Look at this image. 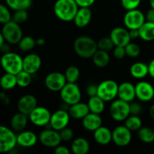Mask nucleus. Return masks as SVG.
Returning a JSON list of instances; mask_svg holds the SVG:
<instances>
[{
    "label": "nucleus",
    "instance_id": "nucleus-1",
    "mask_svg": "<svg viewBox=\"0 0 154 154\" xmlns=\"http://www.w3.org/2000/svg\"><path fill=\"white\" fill-rule=\"evenodd\" d=\"M78 8L75 0H57L54 3V12L60 20L70 22L73 21Z\"/></svg>",
    "mask_w": 154,
    "mask_h": 154
},
{
    "label": "nucleus",
    "instance_id": "nucleus-2",
    "mask_svg": "<svg viewBox=\"0 0 154 154\" xmlns=\"http://www.w3.org/2000/svg\"><path fill=\"white\" fill-rule=\"evenodd\" d=\"M75 54L83 59L92 58L98 50L97 42L87 35H81L77 38L73 44Z\"/></svg>",
    "mask_w": 154,
    "mask_h": 154
},
{
    "label": "nucleus",
    "instance_id": "nucleus-3",
    "mask_svg": "<svg viewBox=\"0 0 154 154\" xmlns=\"http://www.w3.org/2000/svg\"><path fill=\"white\" fill-rule=\"evenodd\" d=\"M0 65L5 72L17 75L23 70V57L17 53L10 51L2 54Z\"/></svg>",
    "mask_w": 154,
    "mask_h": 154
},
{
    "label": "nucleus",
    "instance_id": "nucleus-4",
    "mask_svg": "<svg viewBox=\"0 0 154 154\" xmlns=\"http://www.w3.org/2000/svg\"><path fill=\"white\" fill-rule=\"evenodd\" d=\"M5 42L11 45H17L23 36V30L20 25L16 22L10 20L9 22L3 24L1 29Z\"/></svg>",
    "mask_w": 154,
    "mask_h": 154
},
{
    "label": "nucleus",
    "instance_id": "nucleus-5",
    "mask_svg": "<svg viewBox=\"0 0 154 154\" xmlns=\"http://www.w3.org/2000/svg\"><path fill=\"white\" fill-rule=\"evenodd\" d=\"M110 116L117 122L125 121L130 115V103L121 99H114L109 108Z\"/></svg>",
    "mask_w": 154,
    "mask_h": 154
},
{
    "label": "nucleus",
    "instance_id": "nucleus-6",
    "mask_svg": "<svg viewBox=\"0 0 154 154\" xmlns=\"http://www.w3.org/2000/svg\"><path fill=\"white\" fill-rule=\"evenodd\" d=\"M119 84L114 80H105L97 85V96L105 102H112L117 97Z\"/></svg>",
    "mask_w": 154,
    "mask_h": 154
},
{
    "label": "nucleus",
    "instance_id": "nucleus-7",
    "mask_svg": "<svg viewBox=\"0 0 154 154\" xmlns=\"http://www.w3.org/2000/svg\"><path fill=\"white\" fill-rule=\"evenodd\" d=\"M17 143L15 132L7 126L0 125V153H8L14 149Z\"/></svg>",
    "mask_w": 154,
    "mask_h": 154
},
{
    "label": "nucleus",
    "instance_id": "nucleus-8",
    "mask_svg": "<svg viewBox=\"0 0 154 154\" xmlns=\"http://www.w3.org/2000/svg\"><path fill=\"white\" fill-rule=\"evenodd\" d=\"M60 96L63 102L70 106L81 102V89L76 83L67 82L60 91Z\"/></svg>",
    "mask_w": 154,
    "mask_h": 154
},
{
    "label": "nucleus",
    "instance_id": "nucleus-9",
    "mask_svg": "<svg viewBox=\"0 0 154 154\" xmlns=\"http://www.w3.org/2000/svg\"><path fill=\"white\" fill-rule=\"evenodd\" d=\"M145 21V14L138 8L126 11L123 17V23L129 30L139 29Z\"/></svg>",
    "mask_w": 154,
    "mask_h": 154
},
{
    "label": "nucleus",
    "instance_id": "nucleus-10",
    "mask_svg": "<svg viewBox=\"0 0 154 154\" xmlns=\"http://www.w3.org/2000/svg\"><path fill=\"white\" fill-rule=\"evenodd\" d=\"M29 120L34 126L38 127H45L50 123L51 113L44 106H37L28 115Z\"/></svg>",
    "mask_w": 154,
    "mask_h": 154
},
{
    "label": "nucleus",
    "instance_id": "nucleus-11",
    "mask_svg": "<svg viewBox=\"0 0 154 154\" xmlns=\"http://www.w3.org/2000/svg\"><path fill=\"white\" fill-rule=\"evenodd\" d=\"M132 132L125 125L117 126L112 131V141L118 147H126L132 141Z\"/></svg>",
    "mask_w": 154,
    "mask_h": 154
},
{
    "label": "nucleus",
    "instance_id": "nucleus-12",
    "mask_svg": "<svg viewBox=\"0 0 154 154\" xmlns=\"http://www.w3.org/2000/svg\"><path fill=\"white\" fill-rule=\"evenodd\" d=\"M38 141L48 148H55L62 142L60 132L53 129H45L42 131L38 135Z\"/></svg>",
    "mask_w": 154,
    "mask_h": 154
},
{
    "label": "nucleus",
    "instance_id": "nucleus-13",
    "mask_svg": "<svg viewBox=\"0 0 154 154\" xmlns=\"http://www.w3.org/2000/svg\"><path fill=\"white\" fill-rule=\"evenodd\" d=\"M67 83L64 74L53 72L48 74L45 78V85L51 92H60Z\"/></svg>",
    "mask_w": 154,
    "mask_h": 154
},
{
    "label": "nucleus",
    "instance_id": "nucleus-14",
    "mask_svg": "<svg viewBox=\"0 0 154 154\" xmlns=\"http://www.w3.org/2000/svg\"><path fill=\"white\" fill-rule=\"evenodd\" d=\"M70 118L71 117L67 110L60 108L51 114L49 123L53 129L60 132L61 129L67 127L70 121Z\"/></svg>",
    "mask_w": 154,
    "mask_h": 154
},
{
    "label": "nucleus",
    "instance_id": "nucleus-15",
    "mask_svg": "<svg viewBox=\"0 0 154 154\" xmlns=\"http://www.w3.org/2000/svg\"><path fill=\"white\" fill-rule=\"evenodd\" d=\"M135 96L140 102H148L154 98V87L146 81H141L135 84Z\"/></svg>",
    "mask_w": 154,
    "mask_h": 154
},
{
    "label": "nucleus",
    "instance_id": "nucleus-16",
    "mask_svg": "<svg viewBox=\"0 0 154 154\" xmlns=\"http://www.w3.org/2000/svg\"><path fill=\"white\" fill-rule=\"evenodd\" d=\"M110 38L114 42V46L126 47L131 42L129 31L126 27L117 26L113 29L110 33Z\"/></svg>",
    "mask_w": 154,
    "mask_h": 154
},
{
    "label": "nucleus",
    "instance_id": "nucleus-17",
    "mask_svg": "<svg viewBox=\"0 0 154 154\" xmlns=\"http://www.w3.org/2000/svg\"><path fill=\"white\" fill-rule=\"evenodd\" d=\"M38 106V101L35 96L32 94H26L20 97L17 104L18 111L29 115L36 107Z\"/></svg>",
    "mask_w": 154,
    "mask_h": 154
},
{
    "label": "nucleus",
    "instance_id": "nucleus-18",
    "mask_svg": "<svg viewBox=\"0 0 154 154\" xmlns=\"http://www.w3.org/2000/svg\"><path fill=\"white\" fill-rule=\"evenodd\" d=\"M42 66V59L36 54H29L23 58V70L34 75Z\"/></svg>",
    "mask_w": 154,
    "mask_h": 154
},
{
    "label": "nucleus",
    "instance_id": "nucleus-19",
    "mask_svg": "<svg viewBox=\"0 0 154 154\" xmlns=\"http://www.w3.org/2000/svg\"><path fill=\"white\" fill-rule=\"evenodd\" d=\"M38 141V136L30 130H23L17 135V143L19 146L29 148L35 145Z\"/></svg>",
    "mask_w": 154,
    "mask_h": 154
},
{
    "label": "nucleus",
    "instance_id": "nucleus-20",
    "mask_svg": "<svg viewBox=\"0 0 154 154\" xmlns=\"http://www.w3.org/2000/svg\"><path fill=\"white\" fill-rule=\"evenodd\" d=\"M117 97L118 99L129 102V103L133 102L136 98L135 86L129 81H125L119 84Z\"/></svg>",
    "mask_w": 154,
    "mask_h": 154
},
{
    "label": "nucleus",
    "instance_id": "nucleus-21",
    "mask_svg": "<svg viewBox=\"0 0 154 154\" xmlns=\"http://www.w3.org/2000/svg\"><path fill=\"white\" fill-rule=\"evenodd\" d=\"M92 19V11L90 8H79L73 22L78 28H84L90 24Z\"/></svg>",
    "mask_w": 154,
    "mask_h": 154
},
{
    "label": "nucleus",
    "instance_id": "nucleus-22",
    "mask_svg": "<svg viewBox=\"0 0 154 154\" xmlns=\"http://www.w3.org/2000/svg\"><path fill=\"white\" fill-rule=\"evenodd\" d=\"M82 126L88 132H94L102 126V119L100 114L90 112L82 119Z\"/></svg>",
    "mask_w": 154,
    "mask_h": 154
},
{
    "label": "nucleus",
    "instance_id": "nucleus-23",
    "mask_svg": "<svg viewBox=\"0 0 154 154\" xmlns=\"http://www.w3.org/2000/svg\"><path fill=\"white\" fill-rule=\"evenodd\" d=\"M93 138L100 145L109 144L112 141V131L106 126H101L93 132Z\"/></svg>",
    "mask_w": 154,
    "mask_h": 154
},
{
    "label": "nucleus",
    "instance_id": "nucleus-24",
    "mask_svg": "<svg viewBox=\"0 0 154 154\" xmlns=\"http://www.w3.org/2000/svg\"><path fill=\"white\" fill-rule=\"evenodd\" d=\"M68 111L70 117L74 120H82L86 115L90 113V109H89L87 103L79 102L78 103L70 105Z\"/></svg>",
    "mask_w": 154,
    "mask_h": 154
},
{
    "label": "nucleus",
    "instance_id": "nucleus-25",
    "mask_svg": "<svg viewBox=\"0 0 154 154\" xmlns=\"http://www.w3.org/2000/svg\"><path fill=\"white\" fill-rule=\"evenodd\" d=\"M29 120L28 115L18 111L11 119V128L15 132H21L26 129Z\"/></svg>",
    "mask_w": 154,
    "mask_h": 154
},
{
    "label": "nucleus",
    "instance_id": "nucleus-26",
    "mask_svg": "<svg viewBox=\"0 0 154 154\" xmlns=\"http://www.w3.org/2000/svg\"><path fill=\"white\" fill-rule=\"evenodd\" d=\"M129 72L132 78L135 79H144L149 75L148 64L142 62H136L131 66Z\"/></svg>",
    "mask_w": 154,
    "mask_h": 154
},
{
    "label": "nucleus",
    "instance_id": "nucleus-27",
    "mask_svg": "<svg viewBox=\"0 0 154 154\" xmlns=\"http://www.w3.org/2000/svg\"><path fill=\"white\" fill-rule=\"evenodd\" d=\"M90 145L86 138L78 137L72 141L71 150L74 154H87L90 151Z\"/></svg>",
    "mask_w": 154,
    "mask_h": 154
},
{
    "label": "nucleus",
    "instance_id": "nucleus-28",
    "mask_svg": "<svg viewBox=\"0 0 154 154\" xmlns=\"http://www.w3.org/2000/svg\"><path fill=\"white\" fill-rule=\"evenodd\" d=\"M139 38L144 42L154 41V22L145 21L138 29Z\"/></svg>",
    "mask_w": 154,
    "mask_h": 154
},
{
    "label": "nucleus",
    "instance_id": "nucleus-29",
    "mask_svg": "<svg viewBox=\"0 0 154 154\" xmlns=\"http://www.w3.org/2000/svg\"><path fill=\"white\" fill-rule=\"evenodd\" d=\"M110 60H111V58H110V55L108 51L99 49H98L92 57L93 64L98 68L106 67L109 64Z\"/></svg>",
    "mask_w": 154,
    "mask_h": 154
},
{
    "label": "nucleus",
    "instance_id": "nucleus-30",
    "mask_svg": "<svg viewBox=\"0 0 154 154\" xmlns=\"http://www.w3.org/2000/svg\"><path fill=\"white\" fill-rule=\"evenodd\" d=\"M87 105H88L89 109H90V112L101 114L105 111V102L102 100L97 95L89 98Z\"/></svg>",
    "mask_w": 154,
    "mask_h": 154
},
{
    "label": "nucleus",
    "instance_id": "nucleus-31",
    "mask_svg": "<svg viewBox=\"0 0 154 154\" xmlns=\"http://www.w3.org/2000/svg\"><path fill=\"white\" fill-rule=\"evenodd\" d=\"M16 86H17L16 75L5 72L0 78V87L2 90H11Z\"/></svg>",
    "mask_w": 154,
    "mask_h": 154
},
{
    "label": "nucleus",
    "instance_id": "nucleus-32",
    "mask_svg": "<svg viewBox=\"0 0 154 154\" xmlns=\"http://www.w3.org/2000/svg\"><path fill=\"white\" fill-rule=\"evenodd\" d=\"M138 138L145 144H151L154 142L153 129L147 126H141L138 131Z\"/></svg>",
    "mask_w": 154,
    "mask_h": 154
},
{
    "label": "nucleus",
    "instance_id": "nucleus-33",
    "mask_svg": "<svg viewBox=\"0 0 154 154\" xmlns=\"http://www.w3.org/2000/svg\"><path fill=\"white\" fill-rule=\"evenodd\" d=\"M5 3L11 10H27L32 4V0H5Z\"/></svg>",
    "mask_w": 154,
    "mask_h": 154
},
{
    "label": "nucleus",
    "instance_id": "nucleus-34",
    "mask_svg": "<svg viewBox=\"0 0 154 154\" xmlns=\"http://www.w3.org/2000/svg\"><path fill=\"white\" fill-rule=\"evenodd\" d=\"M124 125L132 132H136L142 126V120L139 116L130 114L125 120Z\"/></svg>",
    "mask_w": 154,
    "mask_h": 154
},
{
    "label": "nucleus",
    "instance_id": "nucleus-35",
    "mask_svg": "<svg viewBox=\"0 0 154 154\" xmlns=\"http://www.w3.org/2000/svg\"><path fill=\"white\" fill-rule=\"evenodd\" d=\"M17 45L21 51L29 52L36 46V41L31 36H23L18 42Z\"/></svg>",
    "mask_w": 154,
    "mask_h": 154
},
{
    "label": "nucleus",
    "instance_id": "nucleus-36",
    "mask_svg": "<svg viewBox=\"0 0 154 154\" xmlns=\"http://www.w3.org/2000/svg\"><path fill=\"white\" fill-rule=\"evenodd\" d=\"M64 75L68 83H76L81 76V72L77 66H71L66 69Z\"/></svg>",
    "mask_w": 154,
    "mask_h": 154
},
{
    "label": "nucleus",
    "instance_id": "nucleus-37",
    "mask_svg": "<svg viewBox=\"0 0 154 154\" xmlns=\"http://www.w3.org/2000/svg\"><path fill=\"white\" fill-rule=\"evenodd\" d=\"M32 75L24 70H22L19 73L17 74V84L18 87L24 88V87H27L28 86H29L32 82Z\"/></svg>",
    "mask_w": 154,
    "mask_h": 154
},
{
    "label": "nucleus",
    "instance_id": "nucleus-38",
    "mask_svg": "<svg viewBox=\"0 0 154 154\" xmlns=\"http://www.w3.org/2000/svg\"><path fill=\"white\" fill-rule=\"evenodd\" d=\"M125 50H126V56L131 57V58L138 57L141 54V48L138 44L135 43V42H129L125 47Z\"/></svg>",
    "mask_w": 154,
    "mask_h": 154
},
{
    "label": "nucleus",
    "instance_id": "nucleus-39",
    "mask_svg": "<svg viewBox=\"0 0 154 154\" xmlns=\"http://www.w3.org/2000/svg\"><path fill=\"white\" fill-rule=\"evenodd\" d=\"M97 46L98 49L102 50V51H112L114 49V42H112L111 38L109 37H104L102 38L101 39H99L97 42Z\"/></svg>",
    "mask_w": 154,
    "mask_h": 154
},
{
    "label": "nucleus",
    "instance_id": "nucleus-40",
    "mask_svg": "<svg viewBox=\"0 0 154 154\" xmlns=\"http://www.w3.org/2000/svg\"><path fill=\"white\" fill-rule=\"evenodd\" d=\"M12 20V14L7 5L0 3V23L5 24Z\"/></svg>",
    "mask_w": 154,
    "mask_h": 154
},
{
    "label": "nucleus",
    "instance_id": "nucleus-41",
    "mask_svg": "<svg viewBox=\"0 0 154 154\" xmlns=\"http://www.w3.org/2000/svg\"><path fill=\"white\" fill-rule=\"evenodd\" d=\"M29 18V14L26 10H17L14 11V13L12 14V20L18 24H23Z\"/></svg>",
    "mask_w": 154,
    "mask_h": 154
},
{
    "label": "nucleus",
    "instance_id": "nucleus-42",
    "mask_svg": "<svg viewBox=\"0 0 154 154\" xmlns=\"http://www.w3.org/2000/svg\"><path fill=\"white\" fill-rule=\"evenodd\" d=\"M141 2V0H120L122 7L126 11L138 8Z\"/></svg>",
    "mask_w": 154,
    "mask_h": 154
},
{
    "label": "nucleus",
    "instance_id": "nucleus-43",
    "mask_svg": "<svg viewBox=\"0 0 154 154\" xmlns=\"http://www.w3.org/2000/svg\"><path fill=\"white\" fill-rule=\"evenodd\" d=\"M60 135L62 141H70L74 138V132L72 129L69 127H66L60 131Z\"/></svg>",
    "mask_w": 154,
    "mask_h": 154
},
{
    "label": "nucleus",
    "instance_id": "nucleus-44",
    "mask_svg": "<svg viewBox=\"0 0 154 154\" xmlns=\"http://www.w3.org/2000/svg\"><path fill=\"white\" fill-rule=\"evenodd\" d=\"M113 55L117 60H123L126 56L125 47L115 46L113 49Z\"/></svg>",
    "mask_w": 154,
    "mask_h": 154
},
{
    "label": "nucleus",
    "instance_id": "nucleus-45",
    "mask_svg": "<svg viewBox=\"0 0 154 154\" xmlns=\"http://www.w3.org/2000/svg\"><path fill=\"white\" fill-rule=\"evenodd\" d=\"M142 111V105L139 102H134V101L130 102V114L139 116V114H141Z\"/></svg>",
    "mask_w": 154,
    "mask_h": 154
},
{
    "label": "nucleus",
    "instance_id": "nucleus-46",
    "mask_svg": "<svg viewBox=\"0 0 154 154\" xmlns=\"http://www.w3.org/2000/svg\"><path fill=\"white\" fill-rule=\"evenodd\" d=\"M79 8H90L95 3L96 0H75Z\"/></svg>",
    "mask_w": 154,
    "mask_h": 154
},
{
    "label": "nucleus",
    "instance_id": "nucleus-47",
    "mask_svg": "<svg viewBox=\"0 0 154 154\" xmlns=\"http://www.w3.org/2000/svg\"><path fill=\"white\" fill-rule=\"evenodd\" d=\"M86 93L89 97L95 96L97 95V85L95 84H90L87 87L86 89Z\"/></svg>",
    "mask_w": 154,
    "mask_h": 154
},
{
    "label": "nucleus",
    "instance_id": "nucleus-48",
    "mask_svg": "<svg viewBox=\"0 0 154 154\" xmlns=\"http://www.w3.org/2000/svg\"><path fill=\"white\" fill-rule=\"evenodd\" d=\"M54 153L56 154H69L70 150L66 146L60 144L54 148Z\"/></svg>",
    "mask_w": 154,
    "mask_h": 154
},
{
    "label": "nucleus",
    "instance_id": "nucleus-49",
    "mask_svg": "<svg viewBox=\"0 0 154 154\" xmlns=\"http://www.w3.org/2000/svg\"><path fill=\"white\" fill-rule=\"evenodd\" d=\"M0 102L4 105H9L11 102L10 97L5 93V92H0Z\"/></svg>",
    "mask_w": 154,
    "mask_h": 154
},
{
    "label": "nucleus",
    "instance_id": "nucleus-50",
    "mask_svg": "<svg viewBox=\"0 0 154 154\" xmlns=\"http://www.w3.org/2000/svg\"><path fill=\"white\" fill-rule=\"evenodd\" d=\"M145 19L146 21L149 22H154V9L150 8L147 13L145 14Z\"/></svg>",
    "mask_w": 154,
    "mask_h": 154
},
{
    "label": "nucleus",
    "instance_id": "nucleus-51",
    "mask_svg": "<svg viewBox=\"0 0 154 154\" xmlns=\"http://www.w3.org/2000/svg\"><path fill=\"white\" fill-rule=\"evenodd\" d=\"M11 44L8 43V42H5L4 44L2 45V46L1 47V48H0V51H1L2 53L3 54H6V53H8L10 52L11 51Z\"/></svg>",
    "mask_w": 154,
    "mask_h": 154
},
{
    "label": "nucleus",
    "instance_id": "nucleus-52",
    "mask_svg": "<svg viewBox=\"0 0 154 154\" xmlns=\"http://www.w3.org/2000/svg\"><path fill=\"white\" fill-rule=\"evenodd\" d=\"M148 69H149V75L154 79V58L150 63L148 64Z\"/></svg>",
    "mask_w": 154,
    "mask_h": 154
},
{
    "label": "nucleus",
    "instance_id": "nucleus-53",
    "mask_svg": "<svg viewBox=\"0 0 154 154\" xmlns=\"http://www.w3.org/2000/svg\"><path fill=\"white\" fill-rule=\"evenodd\" d=\"M129 31L131 39H136L139 38V31H138V29H130Z\"/></svg>",
    "mask_w": 154,
    "mask_h": 154
},
{
    "label": "nucleus",
    "instance_id": "nucleus-54",
    "mask_svg": "<svg viewBox=\"0 0 154 154\" xmlns=\"http://www.w3.org/2000/svg\"><path fill=\"white\" fill-rule=\"evenodd\" d=\"M36 45L37 46H44L45 45V40L43 38H38L36 39Z\"/></svg>",
    "mask_w": 154,
    "mask_h": 154
},
{
    "label": "nucleus",
    "instance_id": "nucleus-55",
    "mask_svg": "<svg viewBox=\"0 0 154 154\" xmlns=\"http://www.w3.org/2000/svg\"><path fill=\"white\" fill-rule=\"evenodd\" d=\"M149 115H150V118L154 121V104L150 106V109H149Z\"/></svg>",
    "mask_w": 154,
    "mask_h": 154
},
{
    "label": "nucleus",
    "instance_id": "nucleus-56",
    "mask_svg": "<svg viewBox=\"0 0 154 154\" xmlns=\"http://www.w3.org/2000/svg\"><path fill=\"white\" fill-rule=\"evenodd\" d=\"M4 42H5V39H4V38H3L2 31L0 30V48H1V47L2 46V45L4 44Z\"/></svg>",
    "mask_w": 154,
    "mask_h": 154
},
{
    "label": "nucleus",
    "instance_id": "nucleus-57",
    "mask_svg": "<svg viewBox=\"0 0 154 154\" xmlns=\"http://www.w3.org/2000/svg\"><path fill=\"white\" fill-rule=\"evenodd\" d=\"M149 3H150V8L154 9V0H150V1H149Z\"/></svg>",
    "mask_w": 154,
    "mask_h": 154
},
{
    "label": "nucleus",
    "instance_id": "nucleus-58",
    "mask_svg": "<svg viewBox=\"0 0 154 154\" xmlns=\"http://www.w3.org/2000/svg\"><path fill=\"white\" fill-rule=\"evenodd\" d=\"M153 151H154V142H153Z\"/></svg>",
    "mask_w": 154,
    "mask_h": 154
},
{
    "label": "nucleus",
    "instance_id": "nucleus-59",
    "mask_svg": "<svg viewBox=\"0 0 154 154\" xmlns=\"http://www.w3.org/2000/svg\"><path fill=\"white\" fill-rule=\"evenodd\" d=\"M111 1H116V0H111Z\"/></svg>",
    "mask_w": 154,
    "mask_h": 154
},
{
    "label": "nucleus",
    "instance_id": "nucleus-60",
    "mask_svg": "<svg viewBox=\"0 0 154 154\" xmlns=\"http://www.w3.org/2000/svg\"><path fill=\"white\" fill-rule=\"evenodd\" d=\"M153 132H154V128H153Z\"/></svg>",
    "mask_w": 154,
    "mask_h": 154
}]
</instances>
